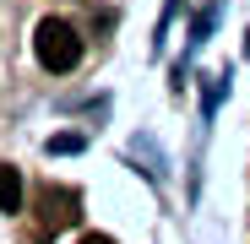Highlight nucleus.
Segmentation results:
<instances>
[{
    "mask_svg": "<svg viewBox=\"0 0 250 244\" xmlns=\"http://www.w3.org/2000/svg\"><path fill=\"white\" fill-rule=\"evenodd\" d=\"M76 244H114V239H109V233H82Z\"/></svg>",
    "mask_w": 250,
    "mask_h": 244,
    "instance_id": "39448f33",
    "label": "nucleus"
},
{
    "mask_svg": "<svg viewBox=\"0 0 250 244\" xmlns=\"http://www.w3.org/2000/svg\"><path fill=\"white\" fill-rule=\"evenodd\" d=\"M76 147H82L76 136H55V141H49V152H76Z\"/></svg>",
    "mask_w": 250,
    "mask_h": 244,
    "instance_id": "20e7f679",
    "label": "nucleus"
},
{
    "mask_svg": "<svg viewBox=\"0 0 250 244\" xmlns=\"http://www.w3.org/2000/svg\"><path fill=\"white\" fill-rule=\"evenodd\" d=\"M33 55H38V65H44V71H71V65L82 60V38H76L71 22L44 17V22L33 27Z\"/></svg>",
    "mask_w": 250,
    "mask_h": 244,
    "instance_id": "f257e3e1",
    "label": "nucleus"
},
{
    "mask_svg": "<svg viewBox=\"0 0 250 244\" xmlns=\"http://www.w3.org/2000/svg\"><path fill=\"white\" fill-rule=\"evenodd\" d=\"M33 206H38V239H49V233H65L82 223V195L71 185H44L33 195Z\"/></svg>",
    "mask_w": 250,
    "mask_h": 244,
    "instance_id": "f03ea898",
    "label": "nucleus"
},
{
    "mask_svg": "<svg viewBox=\"0 0 250 244\" xmlns=\"http://www.w3.org/2000/svg\"><path fill=\"white\" fill-rule=\"evenodd\" d=\"M0 212H22V174L0 163Z\"/></svg>",
    "mask_w": 250,
    "mask_h": 244,
    "instance_id": "7ed1b4c3",
    "label": "nucleus"
}]
</instances>
